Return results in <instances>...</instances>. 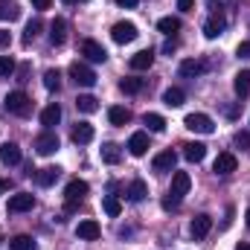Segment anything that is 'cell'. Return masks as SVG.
Instances as JSON below:
<instances>
[{
	"label": "cell",
	"mask_w": 250,
	"mask_h": 250,
	"mask_svg": "<svg viewBox=\"0 0 250 250\" xmlns=\"http://www.w3.org/2000/svg\"><path fill=\"white\" fill-rule=\"evenodd\" d=\"M111 38H114L117 44H131V41L137 38V26H134L131 21H120V23L111 26Z\"/></svg>",
	"instance_id": "obj_4"
},
{
	"label": "cell",
	"mask_w": 250,
	"mask_h": 250,
	"mask_svg": "<svg viewBox=\"0 0 250 250\" xmlns=\"http://www.w3.org/2000/svg\"><path fill=\"white\" fill-rule=\"evenodd\" d=\"M209 230H212V218H209L207 212H201V215H195V218H192V227H189L192 239H204Z\"/></svg>",
	"instance_id": "obj_15"
},
{
	"label": "cell",
	"mask_w": 250,
	"mask_h": 250,
	"mask_svg": "<svg viewBox=\"0 0 250 250\" xmlns=\"http://www.w3.org/2000/svg\"><path fill=\"white\" fill-rule=\"evenodd\" d=\"M189 131H195V134H212L215 131V123L207 117V114H189L187 120H184Z\"/></svg>",
	"instance_id": "obj_5"
},
{
	"label": "cell",
	"mask_w": 250,
	"mask_h": 250,
	"mask_svg": "<svg viewBox=\"0 0 250 250\" xmlns=\"http://www.w3.org/2000/svg\"><path fill=\"white\" fill-rule=\"evenodd\" d=\"M157 29L166 32V35H175V32H181V18H172V15L169 18H160L157 21Z\"/></svg>",
	"instance_id": "obj_30"
},
{
	"label": "cell",
	"mask_w": 250,
	"mask_h": 250,
	"mask_svg": "<svg viewBox=\"0 0 250 250\" xmlns=\"http://www.w3.org/2000/svg\"><path fill=\"white\" fill-rule=\"evenodd\" d=\"M59 175H62V169H56V166L38 169V172H35V184H38V187H53V184L59 181Z\"/></svg>",
	"instance_id": "obj_20"
},
{
	"label": "cell",
	"mask_w": 250,
	"mask_h": 250,
	"mask_svg": "<svg viewBox=\"0 0 250 250\" xmlns=\"http://www.w3.org/2000/svg\"><path fill=\"white\" fill-rule=\"evenodd\" d=\"M189 187H192L189 172H175V175H172V189H169V195L178 198V201H184V195L189 192Z\"/></svg>",
	"instance_id": "obj_10"
},
{
	"label": "cell",
	"mask_w": 250,
	"mask_h": 250,
	"mask_svg": "<svg viewBox=\"0 0 250 250\" xmlns=\"http://www.w3.org/2000/svg\"><path fill=\"white\" fill-rule=\"evenodd\" d=\"M233 90H236V93H239L242 99L248 96V93H250V70H239V73H236V82H233Z\"/></svg>",
	"instance_id": "obj_27"
},
{
	"label": "cell",
	"mask_w": 250,
	"mask_h": 250,
	"mask_svg": "<svg viewBox=\"0 0 250 250\" xmlns=\"http://www.w3.org/2000/svg\"><path fill=\"white\" fill-rule=\"evenodd\" d=\"M76 236H79V239H84V242H96V239L102 236V227H99V221H93V218H84V221H79V227H76Z\"/></svg>",
	"instance_id": "obj_9"
},
{
	"label": "cell",
	"mask_w": 250,
	"mask_h": 250,
	"mask_svg": "<svg viewBox=\"0 0 250 250\" xmlns=\"http://www.w3.org/2000/svg\"><path fill=\"white\" fill-rule=\"evenodd\" d=\"M73 143L76 146H84V143H90L93 140V125L90 123H76V128H73Z\"/></svg>",
	"instance_id": "obj_18"
},
{
	"label": "cell",
	"mask_w": 250,
	"mask_h": 250,
	"mask_svg": "<svg viewBox=\"0 0 250 250\" xmlns=\"http://www.w3.org/2000/svg\"><path fill=\"white\" fill-rule=\"evenodd\" d=\"M236 250H250V242H242V245H239Z\"/></svg>",
	"instance_id": "obj_49"
},
{
	"label": "cell",
	"mask_w": 250,
	"mask_h": 250,
	"mask_svg": "<svg viewBox=\"0 0 250 250\" xmlns=\"http://www.w3.org/2000/svg\"><path fill=\"white\" fill-rule=\"evenodd\" d=\"M9 250H35V242L32 236H15L9 239Z\"/></svg>",
	"instance_id": "obj_35"
},
{
	"label": "cell",
	"mask_w": 250,
	"mask_h": 250,
	"mask_svg": "<svg viewBox=\"0 0 250 250\" xmlns=\"http://www.w3.org/2000/svg\"><path fill=\"white\" fill-rule=\"evenodd\" d=\"M87 189H90V187H87L84 181H79V178H76V181H70V184H67V189H64V201H67V207H64V209H67V212H73V209L84 201Z\"/></svg>",
	"instance_id": "obj_2"
},
{
	"label": "cell",
	"mask_w": 250,
	"mask_h": 250,
	"mask_svg": "<svg viewBox=\"0 0 250 250\" xmlns=\"http://www.w3.org/2000/svg\"><path fill=\"white\" fill-rule=\"evenodd\" d=\"M21 18V6L15 0H0V21H18Z\"/></svg>",
	"instance_id": "obj_26"
},
{
	"label": "cell",
	"mask_w": 250,
	"mask_h": 250,
	"mask_svg": "<svg viewBox=\"0 0 250 250\" xmlns=\"http://www.w3.org/2000/svg\"><path fill=\"white\" fill-rule=\"evenodd\" d=\"M79 53L87 59V62H93V64H102L105 59H108V53H105V47L102 44H96L93 38H87V41H82V47H79Z\"/></svg>",
	"instance_id": "obj_6"
},
{
	"label": "cell",
	"mask_w": 250,
	"mask_h": 250,
	"mask_svg": "<svg viewBox=\"0 0 250 250\" xmlns=\"http://www.w3.org/2000/svg\"><path fill=\"white\" fill-rule=\"evenodd\" d=\"M44 29V23H41V18H32L29 23H26V32H23V44H32L35 41V35Z\"/></svg>",
	"instance_id": "obj_34"
},
{
	"label": "cell",
	"mask_w": 250,
	"mask_h": 250,
	"mask_svg": "<svg viewBox=\"0 0 250 250\" xmlns=\"http://www.w3.org/2000/svg\"><path fill=\"white\" fill-rule=\"evenodd\" d=\"M50 3H53V0H32V6H35L38 12H44V9H50Z\"/></svg>",
	"instance_id": "obj_44"
},
{
	"label": "cell",
	"mask_w": 250,
	"mask_h": 250,
	"mask_svg": "<svg viewBox=\"0 0 250 250\" xmlns=\"http://www.w3.org/2000/svg\"><path fill=\"white\" fill-rule=\"evenodd\" d=\"M184 157H187L189 163H201L207 157V146L204 143H187L184 146Z\"/></svg>",
	"instance_id": "obj_23"
},
{
	"label": "cell",
	"mask_w": 250,
	"mask_h": 250,
	"mask_svg": "<svg viewBox=\"0 0 250 250\" xmlns=\"http://www.w3.org/2000/svg\"><path fill=\"white\" fill-rule=\"evenodd\" d=\"M163 102H166L169 108H181V105L187 102V93H184L181 87H169V90L163 93Z\"/></svg>",
	"instance_id": "obj_28"
},
{
	"label": "cell",
	"mask_w": 250,
	"mask_h": 250,
	"mask_svg": "<svg viewBox=\"0 0 250 250\" xmlns=\"http://www.w3.org/2000/svg\"><path fill=\"white\" fill-rule=\"evenodd\" d=\"M70 79H73L79 87H93V84H96V73H93L87 64H82V62L70 64Z\"/></svg>",
	"instance_id": "obj_3"
},
{
	"label": "cell",
	"mask_w": 250,
	"mask_h": 250,
	"mask_svg": "<svg viewBox=\"0 0 250 250\" xmlns=\"http://www.w3.org/2000/svg\"><path fill=\"white\" fill-rule=\"evenodd\" d=\"M114 3H117V6H125V9H134L140 0H114Z\"/></svg>",
	"instance_id": "obj_46"
},
{
	"label": "cell",
	"mask_w": 250,
	"mask_h": 250,
	"mask_svg": "<svg viewBox=\"0 0 250 250\" xmlns=\"http://www.w3.org/2000/svg\"><path fill=\"white\" fill-rule=\"evenodd\" d=\"M59 123H62V108H59V105L53 102V105H47V108L41 111V125H44V128L50 131L53 125H59Z\"/></svg>",
	"instance_id": "obj_21"
},
{
	"label": "cell",
	"mask_w": 250,
	"mask_h": 250,
	"mask_svg": "<svg viewBox=\"0 0 250 250\" xmlns=\"http://www.w3.org/2000/svg\"><path fill=\"white\" fill-rule=\"evenodd\" d=\"M15 73V62L9 56H0V76H12Z\"/></svg>",
	"instance_id": "obj_38"
},
{
	"label": "cell",
	"mask_w": 250,
	"mask_h": 250,
	"mask_svg": "<svg viewBox=\"0 0 250 250\" xmlns=\"http://www.w3.org/2000/svg\"><path fill=\"white\" fill-rule=\"evenodd\" d=\"M224 114H227V117H236V114H239V108H236V105H227V108H224Z\"/></svg>",
	"instance_id": "obj_47"
},
{
	"label": "cell",
	"mask_w": 250,
	"mask_h": 250,
	"mask_svg": "<svg viewBox=\"0 0 250 250\" xmlns=\"http://www.w3.org/2000/svg\"><path fill=\"white\" fill-rule=\"evenodd\" d=\"M224 29H227V18H224L221 12H212V15L207 18V23H204V35H207V38H218Z\"/></svg>",
	"instance_id": "obj_8"
},
{
	"label": "cell",
	"mask_w": 250,
	"mask_h": 250,
	"mask_svg": "<svg viewBox=\"0 0 250 250\" xmlns=\"http://www.w3.org/2000/svg\"><path fill=\"white\" fill-rule=\"evenodd\" d=\"M128 151H131L134 157H143V154L148 151V137H146L143 131L131 134V140H128Z\"/></svg>",
	"instance_id": "obj_16"
},
{
	"label": "cell",
	"mask_w": 250,
	"mask_h": 250,
	"mask_svg": "<svg viewBox=\"0 0 250 250\" xmlns=\"http://www.w3.org/2000/svg\"><path fill=\"white\" fill-rule=\"evenodd\" d=\"M151 64H154V53H151V50H140V53L131 56L128 67H131V70H148Z\"/></svg>",
	"instance_id": "obj_17"
},
{
	"label": "cell",
	"mask_w": 250,
	"mask_h": 250,
	"mask_svg": "<svg viewBox=\"0 0 250 250\" xmlns=\"http://www.w3.org/2000/svg\"><path fill=\"white\" fill-rule=\"evenodd\" d=\"M233 143H236L239 148H250V134L248 131H239V134L233 137Z\"/></svg>",
	"instance_id": "obj_39"
},
{
	"label": "cell",
	"mask_w": 250,
	"mask_h": 250,
	"mask_svg": "<svg viewBox=\"0 0 250 250\" xmlns=\"http://www.w3.org/2000/svg\"><path fill=\"white\" fill-rule=\"evenodd\" d=\"M102 209H105V215L117 218V215L123 212V204H120V198H114V195H105V198H102Z\"/></svg>",
	"instance_id": "obj_32"
},
{
	"label": "cell",
	"mask_w": 250,
	"mask_h": 250,
	"mask_svg": "<svg viewBox=\"0 0 250 250\" xmlns=\"http://www.w3.org/2000/svg\"><path fill=\"white\" fill-rule=\"evenodd\" d=\"M178 9L181 12H192L195 9V0H178Z\"/></svg>",
	"instance_id": "obj_42"
},
{
	"label": "cell",
	"mask_w": 250,
	"mask_h": 250,
	"mask_svg": "<svg viewBox=\"0 0 250 250\" xmlns=\"http://www.w3.org/2000/svg\"><path fill=\"white\" fill-rule=\"evenodd\" d=\"M143 123L148 125V131H154V134H160L163 128H166V120L160 117V114H146V120Z\"/></svg>",
	"instance_id": "obj_37"
},
{
	"label": "cell",
	"mask_w": 250,
	"mask_h": 250,
	"mask_svg": "<svg viewBox=\"0 0 250 250\" xmlns=\"http://www.w3.org/2000/svg\"><path fill=\"white\" fill-rule=\"evenodd\" d=\"M108 120H111V125H128L131 123V111H128V108H120V105H114V108L108 111Z\"/></svg>",
	"instance_id": "obj_29"
},
{
	"label": "cell",
	"mask_w": 250,
	"mask_h": 250,
	"mask_svg": "<svg viewBox=\"0 0 250 250\" xmlns=\"http://www.w3.org/2000/svg\"><path fill=\"white\" fill-rule=\"evenodd\" d=\"M236 53H239V56H242V59H250V41H242V44H239V50H236Z\"/></svg>",
	"instance_id": "obj_41"
},
{
	"label": "cell",
	"mask_w": 250,
	"mask_h": 250,
	"mask_svg": "<svg viewBox=\"0 0 250 250\" xmlns=\"http://www.w3.org/2000/svg\"><path fill=\"white\" fill-rule=\"evenodd\" d=\"M236 166H239V160H236V154H230V151H221V154L215 157V163H212L215 175H233Z\"/></svg>",
	"instance_id": "obj_13"
},
{
	"label": "cell",
	"mask_w": 250,
	"mask_h": 250,
	"mask_svg": "<svg viewBox=\"0 0 250 250\" xmlns=\"http://www.w3.org/2000/svg\"><path fill=\"white\" fill-rule=\"evenodd\" d=\"M32 207H35V198L29 192H18L9 198V212H29Z\"/></svg>",
	"instance_id": "obj_14"
},
{
	"label": "cell",
	"mask_w": 250,
	"mask_h": 250,
	"mask_svg": "<svg viewBox=\"0 0 250 250\" xmlns=\"http://www.w3.org/2000/svg\"><path fill=\"white\" fill-rule=\"evenodd\" d=\"M248 227H250V207H248Z\"/></svg>",
	"instance_id": "obj_51"
},
{
	"label": "cell",
	"mask_w": 250,
	"mask_h": 250,
	"mask_svg": "<svg viewBox=\"0 0 250 250\" xmlns=\"http://www.w3.org/2000/svg\"><path fill=\"white\" fill-rule=\"evenodd\" d=\"M35 151L44 154V157H47V154H56V151H59V137H56L53 131L38 134V137H35Z\"/></svg>",
	"instance_id": "obj_7"
},
{
	"label": "cell",
	"mask_w": 250,
	"mask_h": 250,
	"mask_svg": "<svg viewBox=\"0 0 250 250\" xmlns=\"http://www.w3.org/2000/svg\"><path fill=\"white\" fill-rule=\"evenodd\" d=\"M76 3H84V0H76Z\"/></svg>",
	"instance_id": "obj_52"
},
{
	"label": "cell",
	"mask_w": 250,
	"mask_h": 250,
	"mask_svg": "<svg viewBox=\"0 0 250 250\" xmlns=\"http://www.w3.org/2000/svg\"><path fill=\"white\" fill-rule=\"evenodd\" d=\"M146 195H148V187H146V181H131V187L125 189V198H128L131 204H140Z\"/></svg>",
	"instance_id": "obj_24"
},
{
	"label": "cell",
	"mask_w": 250,
	"mask_h": 250,
	"mask_svg": "<svg viewBox=\"0 0 250 250\" xmlns=\"http://www.w3.org/2000/svg\"><path fill=\"white\" fill-rule=\"evenodd\" d=\"M50 41H53L56 47L67 41V21H64V18H56V21L50 23Z\"/></svg>",
	"instance_id": "obj_22"
},
{
	"label": "cell",
	"mask_w": 250,
	"mask_h": 250,
	"mask_svg": "<svg viewBox=\"0 0 250 250\" xmlns=\"http://www.w3.org/2000/svg\"><path fill=\"white\" fill-rule=\"evenodd\" d=\"M9 44H12V35L6 29H0V47H9Z\"/></svg>",
	"instance_id": "obj_43"
},
{
	"label": "cell",
	"mask_w": 250,
	"mask_h": 250,
	"mask_svg": "<svg viewBox=\"0 0 250 250\" xmlns=\"http://www.w3.org/2000/svg\"><path fill=\"white\" fill-rule=\"evenodd\" d=\"M207 70H209V64L204 62V59H187V62H181V67H178V73L184 79H195V76H201Z\"/></svg>",
	"instance_id": "obj_11"
},
{
	"label": "cell",
	"mask_w": 250,
	"mask_h": 250,
	"mask_svg": "<svg viewBox=\"0 0 250 250\" xmlns=\"http://www.w3.org/2000/svg\"><path fill=\"white\" fill-rule=\"evenodd\" d=\"M6 189H9V181H0V195H3Z\"/></svg>",
	"instance_id": "obj_48"
},
{
	"label": "cell",
	"mask_w": 250,
	"mask_h": 250,
	"mask_svg": "<svg viewBox=\"0 0 250 250\" xmlns=\"http://www.w3.org/2000/svg\"><path fill=\"white\" fill-rule=\"evenodd\" d=\"M175 207H181V201L172 198V195H166V198H163V209H175Z\"/></svg>",
	"instance_id": "obj_40"
},
{
	"label": "cell",
	"mask_w": 250,
	"mask_h": 250,
	"mask_svg": "<svg viewBox=\"0 0 250 250\" xmlns=\"http://www.w3.org/2000/svg\"><path fill=\"white\" fill-rule=\"evenodd\" d=\"M175 163H178V154H175L172 148H166V151L154 154L151 169H154V172H172V169H175Z\"/></svg>",
	"instance_id": "obj_12"
},
{
	"label": "cell",
	"mask_w": 250,
	"mask_h": 250,
	"mask_svg": "<svg viewBox=\"0 0 250 250\" xmlns=\"http://www.w3.org/2000/svg\"><path fill=\"white\" fill-rule=\"evenodd\" d=\"M62 3H67V6H73V3H76V0H62Z\"/></svg>",
	"instance_id": "obj_50"
},
{
	"label": "cell",
	"mask_w": 250,
	"mask_h": 250,
	"mask_svg": "<svg viewBox=\"0 0 250 250\" xmlns=\"http://www.w3.org/2000/svg\"><path fill=\"white\" fill-rule=\"evenodd\" d=\"M102 160H105L108 166H117V163L123 160V151H120V146H117V143H105V146H102Z\"/></svg>",
	"instance_id": "obj_25"
},
{
	"label": "cell",
	"mask_w": 250,
	"mask_h": 250,
	"mask_svg": "<svg viewBox=\"0 0 250 250\" xmlns=\"http://www.w3.org/2000/svg\"><path fill=\"white\" fill-rule=\"evenodd\" d=\"M143 87H146V82H143V79H134V76H128V79L120 82V90H123V93H140Z\"/></svg>",
	"instance_id": "obj_33"
},
{
	"label": "cell",
	"mask_w": 250,
	"mask_h": 250,
	"mask_svg": "<svg viewBox=\"0 0 250 250\" xmlns=\"http://www.w3.org/2000/svg\"><path fill=\"white\" fill-rule=\"evenodd\" d=\"M175 50H178V41H166V44H163V53H169V56H172Z\"/></svg>",
	"instance_id": "obj_45"
},
{
	"label": "cell",
	"mask_w": 250,
	"mask_h": 250,
	"mask_svg": "<svg viewBox=\"0 0 250 250\" xmlns=\"http://www.w3.org/2000/svg\"><path fill=\"white\" fill-rule=\"evenodd\" d=\"M44 87L47 90H59L62 87V73L59 70H47L44 73Z\"/></svg>",
	"instance_id": "obj_36"
},
{
	"label": "cell",
	"mask_w": 250,
	"mask_h": 250,
	"mask_svg": "<svg viewBox=\"0 0 250 250\" xmlns=\"http://www.w3.org/2000/svg\"><path fill=\"white\" fill-rule=\"evenodd\" d=\"M76 108H79L82 114H93V111H99V102H96L90 93H82V96L76 99Z\"/></svg>",
	"instance_id": "obj_31"
},
{
	"label": "cell",
	"mask_w": 250,
	"mask_h": 250,
	"mask_svg": "<svg viewBox=\"0 0 250 250\" xmlns=\"http://www.w3.org/2000/svg\"><path fill=\"white\" fill-rule=\"evenodd\" d=\"M3 108L15 117H29L32 114V99L23 93V90H12L6 99H3Z\"/></svg>",
	"instance_id": "obj_1"
},
{
	"label": "cell",
	"mask_w": 250,
	"mask_h": 250,
	"mask_svg": "<svg viewBox=\"0 0 250 250\" xmlns=\"http://www.w3.org/2000/svg\"><path fill=\"white\" fill-rule=\"evenodd\" d=\"M0 160H3L6 166H18V163H21V148H18L15 143H3V146H0Z\"/></svg>",
	"instance_id": "obj_19"
}]
</instances>
